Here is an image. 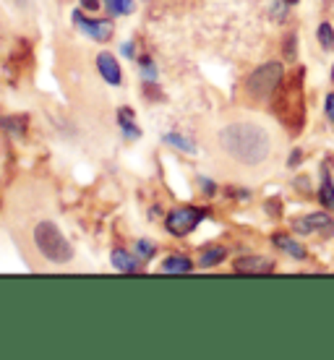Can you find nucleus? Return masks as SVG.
Listing matches in <instances>:
<instances>
[{"instance_id":"nucleus-1","label":"nucleus","mask_w":334,"mask_h":360,"mask_svg":"<svg viewBox=\"0 0 334 360\" xmlns=\"http://www.w3.org/2000/svg\"><path fill=\"white\" fill-rule=\"evenodd\" d=\"M219 146L235 162L256 167L262 165L271 152V139L262 126L256 123H230L219 131Z\"/></svg>"},{"instance_id":"nucleus-2","label":"nucleus","mask_w":334,"mask_h":360,"mask_svg":"<svg viewBox=\"0 0 334 360\" xmlns=\"http://www.w3.org/2000/svg\"><path fill=\"white\" fill-rule=\"evenodd\" d=\"M280 97L274 99V112L288 126L290 134H300L306 120V102H303V71H295L282 84Z\"/></svg>"},{"instance_id":"nucleus-3","label":"nucleus","mask_w":334,"mask_h":360,"mask_svg":"<svg viewBox=\"0 0 334 360\" xmlns=\"http://www.w3.org/2000/svg\"><path fill=\"white\" fill-rule=\"evenodd\" d=\"M34 245L53 264H68L73 259V245L53 222H39L34 227Z\"/></svg>"},{"instance_id":"nucleus-4","label":"nucleus","mask_w":334,"mask_h":360,"mask_svg":"<svg viewBox=\"0 0 334 360\" xmlns=\"http://www.w3.org/2000/svg\"><path fill=\"white\" fill-rule=\"evenodd\" d=\"M282 79H285L282 63H264L262 68H256V71L245 79V91H248L253 99H269L274 91L280 89Z\"/></svg>"},{"instance_id":"nucleus-5","label":"nucleus","mask_w":334,"mask_h":360,"mask_svg":"<svg viewBox=\"0 0 334 360\" xmlns=\"http://www.w3.org/2000/svg\"><path fill=\"white\" fill-rule=\"evenodd\" d=\"M204 217H207V209L183 207V209H175L172 214H167L165 225H167V233H170V235H175V238H183V235L193 233Z\"/></svg>"},{"instance_id":"nucleus-6","label":"nucleus","mask_w":334,"mask_h":360,"mask_svg":"<svg viewBox=\"0 0 334 360\" xmlns=\"http://www.w3.org/2000/svg\"><path fill=\"white\" fill-rule=\"evenodd\" d=\"M73 21L79 24L84 34H89L97 42H108L113 37V21H108V18H86L82 11H73Z\"/></svg>"},{"instance_id":"nucleus-7","label":"nucleus","mask_w":334,"mask_h":360,"mask_svg":"<svg viewBox=\"0 0 334 360\" xmlns=\"http://www.w3.org/2000/svg\"><path fill=\"white\" fill-rule=\"evenodd\" d=\"M293 230L295 233H319V235H324V238H334V219L329 214H308L303 217V219H295L293 222Z\"/></svg>"},{"instance_id":"nucleus-8","label":"nucleus","mask_w":334,"mask_h":360,"mask_svg":"<svg viewBox=\"0 0 334 360\" xmlns=\"http://www.w3.org/2000/svg\"><path fill=\"white\" fill-rule=\"evenodd\" d=\"M233 266L240 274H269L274 269V262L266 256H240V259H235Z\"/></svg>"},{"instance_id":"nucleus-9","label":"nucleus","mask_w":334,"mask_h":360,"mask_svg":"<svg viewBox=\"0 0 334 360\" xmlns=\"http://www.w3.org/2000/svg\"><path fill=\"white\" fill-rule=\"evenodd\" d=\"M97 68H100L102 79H105L108 84H113V86H117V84L123 82V76H120V65H117V60L110 53L97 55Z\"/></svg>"},{"instance_id":"nucleus-10","label":"nucleus","mask_w":334,"mask_h":360,"mask_svg":"<svg viewBox=\"0 0 334 360\" xmlns=\"http://www.w3.org/2000/svg\"><path fill=\"white\" fill-rule=\"evenodd\" d=\"M271 243L277 245L280 251H285L290 256V259H295V262H303L306 259V248L300 243H295L293 238H288V235H282V233H277L274 238H271Z\"/></svg>"},{"instance_id":"nucleus-11","label":"nucleus","mask_w":334,"mask_h":360,"mask_svg":"<svg viewBox=\"0 0 334 360\" xmlns=\"http://www.w3.org/2000/svg\"><path fill=\"white\" fill-rule=\"evenodd\" d=\"M113 266H115L117 271H126V274H136V271H141L139 262H136L128 251H123V248H115V251H113Z\"/></svg>"},{"instance_id":"nucleus-12","label":"nucleus","mask_w":334,"mask_h":360,"mask_svg":"<svg viewBox=\"0 0 334 360\" xmlns=\"http://www.w3.org/2000/svg\"><path fill=\"white\" fill-rule=\"evenodd\" d=\"M193 269V264H191L188 256H181V253H175V256H167L162 262V271H170V274H188Z\"/></svg>"},{"instance_id":"nucleus-13","label":"nucleus","mask_w":334,"mask_h":360,"mask_svg":"<svg viewBox=\"0 0 334 360\" xmlns=\"http://www.w3.org/2000/svg\"><path fill=\"white\" fill-rule=\"evenodd\" d=\"M117 123H120V128H123V134H126L128 139H139V136H141L139 126L134 123V110L131 108H120V112H117Z\"/></svg>"},{"instance_id":"nucleus-14","label":"nucleus","mask_w":334,"mask_h":360,"mask_svg":"<svg viewBox=\"0 0 334 360\" xmlns=\"http://www.w3.org/2000/svg\"><path fill=\"white\" fill-rule=\"evenodd\" d=\"M225 256H227V251L222 245H209V248H204V253H201L199 264L204 269H209V266H217V264L225 262Z\"/></svg>"},{"instance_id":"nucleus-15","label":"nucleus","mask_w":334,"mask_h":360,"mask_svg":"<svg viewBox=\"0 0 334 360\" xmlns=\"http://www.w3.org/2000/svg\"><path fill=\"white\" fill-rule=\"evenodd\" d=\"M319 198H321V204H324L329 212H334V186H332V178H329V172L324 170L321 175V191H319Z\"/></svg>"},{"instance_id":"nucleus-16","label":"nucleus","mask_w":334,"mask_h":360,"mask_svg":"<svg viewBox=\"0 0 334 360\" xmlns=\"http://www.w3.org/2000/svg\"><path fill=\"white\" fill-rule=\"evenodd\" d=\"M105 8L113 16H128V13H134V0H105Z\"/></svg>"},{"instance_id":"nucleus-17","label":"nucleus","mask_w":334,"mask_h":360,"mask_svg":"<svg viewBox=\"0 0 334 360\" xmlns=\"http://www.w3.org/2000/svg\"><path fill=\"white\" fill-rule=\"evenodd\" d=\"M24 126H27L24 117H0V128H6L13 136H24Z\"/></svg>"},{"instance_id":"nucleus-18","label":"nucleus","mask_w":334,"mask_h":360,"mask_svg":"<svg viewBox=\"0 0 334 360\" xmlns=\"http://www.w3.org/2000/svg\"><path fill=\"white\" fill-rule=\"evenodd\" d=\"M162 139L167 141V144L178 146L181 152H188V154L196 152V144H193V141H188V139H183V136H178V134H165Z\"/></svg>"},{"instance_id":"nucleus-19","label":"nucleus","mask_w":334,"mask_h":360,"mask_svg":"<svg viewBox=\"0 0 334 360\" xmlns=\"http://www.w3.org/2000/svg\"><path fill=\"white\" fill-rule=\"evenodd\" d=\"M316 39H319V45L324 47V50H332V47H334V29H332V24H321V27L316 29Z\"/></svg>"},{"instance_id":"nucleus-20","label":"nucleus","mask_w":334,"mask_h":360,"mask_svg":"<svg viewBox=\"0 0 334 360\" xmlns=\"http://www.w3.org/2000/svg\"><path fill=\"white\" fill-rule=\"evenodd\" d=\"M154 251H157V245L149 243V240H136V253H139V259H144V262H149L154 256Z\"/></svg>"},{"instance_id":"nucleus-21","label":"nucleus","mask_w":334,"mask_h":360,"mask_svg":"<svg viewBox=\"0 0 334 360\" xmlns=\"http://www.w3.org/2000/svg\"><path fill=\"white\" fill-rule=\"evenodd\" d=\"M141 76H144L146 84H157V68H154L152 58H144V60H141Z\"/></svg>"},{"instance_id":"nucleus-22","label":"nucleus","mask_w":334,"mask_h":360,"mask_svg":"<svg viewBox=\"0 0 334 360\" xmlns=\"http://www.w3.org/2000/svg\"><path fill=\"white\" fill-rule=\"evenodd\" d=\"M199 183H201V188L207 191V196H212V193H214V191H217V186H214V183H212V180H207V178H199Z\"/></svg>"},{"instance_id":"nucleus-23","label":"nucleus","mask_w":334,"mask_h":360,"mask_svg":"<svg viewBox=\"0 0 334 360\" xmlns=\"http://www.w3.org/2000/svg\"><path fill=\"white\" fill-rule=\"evenodd\" d=\"M326 115H329V120L334 123V94L326 97Z\"/></svg>"},{"instance_id":"nucleus-24","label":"nucleus","mask_w":334,"mask_h":360,"mask_svg":"<svg viewBox=\"0 0 334 360\" xmlns=\"http://www.w3.org/2000/svg\"><path fill=\"white\" fill-rule=\"evenodd\" d=\"M82 6L86 11H97L102 6V0H82Z\"/></svg>"},{"instance_id":"nucleus-25","label":"nucleus","mask_w":334,"mask_h":360,"mask_svg":"<svg viewBox=\"0 0 334 360\" xmlns=\"http://www.w3.org/2000/svg\"><path fill=\"white\" fill-rule=\"evenodd\" d=\"M120 53L126 55V58H136V53H134V42H126V45L120 47Z\"/></svg>"},{"instance_id":"nucleus-26","label":"nucleus","mask_w":334,"mask_h":360,"mask_svg":"<svg viewBox=\"0 0 334 360\" xmlns=\"http://www.w3.org/2000/svg\"><path fill=\"white\" fill-rule=\"evenodd\" d=\"M13 6H18V8H29L32 6V0H11Z\"/></svg>"},{"instance_id":"nucleus-27","label":"nucleus","mask_w":334,"mask_h":360,"mask_svg":"<svg viewBox=\"0 0 334 360\" xmlns=\"http://www.w3.org/2000/svg\"><path fill=\"white\" fill-rule=\"evenodd\" d=\"M300 162V149H295V154L290 157V165H298Z\"/></svg>"},{"instance_id":"nucleus-28","label":"nucleus","mask_w":334,"mask_h":360,"mask_svg":"<svg viewBox=\"0 0 334 360\" xmlns=\"http://www.w3.org/2000/svg\"><path fill=\"white\" fill-rule=\"evenodd\" d=\"M282 3H290V6H293V3H298V0H282Z\"/></svg>"},{"instance_id":"nucleus-29","label":"nucleus","mask_w":334,"mask_h":360,"mask_svg":"<svg viewBox=\"0 0 334 360\" xmlns=\"http://www.w3.org/2000/svg\"><path fill=\"white\" fill-rule=\"evenodd\" d=\"M332 82H334V68H332Z\"/></svg>"}]
</instances>
